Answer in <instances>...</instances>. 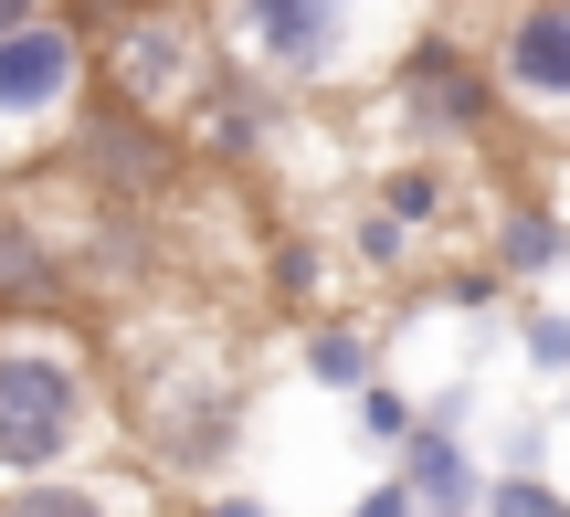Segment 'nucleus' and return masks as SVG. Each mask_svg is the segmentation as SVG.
<instances>
[{
    "instance_id": "nucleus-18",
    "label": "nucleus",
    "mask_w": 570,
    "mask_h": 517,
    "mask_svg": "<svg viewBox=\"0 0 570 517\" xmlns=\"http://www.w3.org/2000/svg\"><path fill=\"white\" fill-rule=\"evenodd\" d=\"M518 349H529V370H550L560 391H570V307H518Z\"/></svg>"
},
{
    "instance_id": "nucleus-10",
    "label": "nucleus",
    "mask_w": 570,
    "mask_h": 517,
    "mask_svg": "<svg viewBox=\"0 0 570 517\" xmlns=\"http://www.w3.org/2000/svg\"><path fill=\"white\" fill-rule=\"evenodd\" d=\"M275 127H285V96L223 63V74L202 84V106L180 117V148H190V169H254L275 148Z\"/></svg>"
},
{
    "instance_id": "nucleus-16",
    "label": "nucleus",
    "mask_w": 570,
    "mask_h": 517,
    "mask_svg": "<svg viewBox=\"0 0 570 517\" xmlns=\"http://www.w3.org/2000/svg\"><path fill=\"white\" fill-rule=\"evenodd\" d=\"M0 517H127L117 476H42V486H0Z\"/></svg>"
},
{
    "instance_id": "nucleus-6",
    "label": "nucleus",
    "mask_w": 570,
    "mask_h": 517,
    "mask_svg": "<svg viewBox=\"0 0 570 517\" xmlns=\"http://www.w3.org/2000/svg\"><path fill=\"white\" fill-rule=\"evenodd\" d=\"M127 422H138V455L159 465V476H180L190 497H202V486H223L233 444H244V380H233V370H180V380H138Z\"/></svg>"
},
{
    "instance_id": "nucleus-26",
    "label": "nucleus",
    "mask_w": 570,
    "mask_h": 517,
    "mask_svg": "<svg viewBox=\"0 0 570 517\" xmlns=\"http://www.w3.org/2000/svg\"><path fill=\"white\" fill-rule=\"evenodd\" d=\"M423 517H475V507H423Z\"/></svg>"
},
{
    "instance_id": "nucleus-8",
    "label": "nucleus",
    "mask_w": 570,
    "mask_h": 517,
    "mask_svg": "<svg viewBox=\"0 0 570 517\" xmlns=\"http://www.w3.org/2000/svg\"><path fill=\"white\" fill-rule=\"evenodd\" d=\"M487 74L508 96V127H560L570 138V0H508L487 32Z\"/></svg>"
},
{
    "instance_id": "nucleus-13",
    "label": "nucleus",
    "mask_w": 570,
    "mask_h": 517,
    "mask_svg": "<svg viewBox=\"0 0 570 517\" xmlns=\"http://www.w3.org/2000/svg\"><path fill=\"white\" fill-rule=\"evenodd\" d=\"M296 359H306V380H317V391H348V401L381 380V338H370V317H306Z\"/></svg>"
},
{
    "instance_id": "nucleus-20",
    "label": "nucleus",
    "mask_w": 570,
    "mask_h": 517,
    "mask_svg": "<svg viewBox=\"0 0 570 517\" xmlns=\"http://www.w3.org/2000/svg\"><path fill=\"white\" fill-rule=\"evenodd\" d=\"M475 517H570V497L550 476H518V465H508V476H487V507H475Z\"/></svg>"
},
{
    "instance_id": "nucleus-1",
    "label": "nucleus",
    "mask_w": 570,
    "mask_h": 517,
    "mask_svg": "<svg viewBox=\"0 0 570 517\" xmlns=\"http://www.w3.org/2000/svg\"><path fill=\"white\" fill-rule=\"evenodd\" d=\"M423 21H402L391 0H212V42L233 74L296 96H338L348 74H391L402 42Z\"/></svg>"
},
{
    "instance_id": "nucleus-25",
    "label": "nucleus",
    "mask_w": 570,
    "mask_h": 517,
    "mask_svg": "<svg viewBox=\"0 0 570 517\" xmlns=\"http://www.w3.org/2000/svg\"><path fill=\"white\" fill-rule=\"evenodd\" d=\"M433 21H465V11H508V0H423Z\"/></svg>"
},
{
    "instance_id": "nucleus-11",
    "label": "nucleus",
    "mask_w": 570,
    "mask_h": 517,
    "mask_svg": "<svg viewBox=\"0 0 570 517\" xmlns=\"http://www.w3.org/2000/svg\"><path fill=\"white\" fill-rule=\"evenodd\" d=\"M487 265L508 275V286H550V275L570 265V222L539 201V190H508L497 222H487Z\"/></svg>"
},
{
    "instance_id": "nucleus-14",
    "label": "nucleus",
    "mask_w": 570,
    "mask_h": 517,
    "mask_svg": "<svg viewBox=\"0 0 570 517\" xmlns=\"http://www.w3.org/2000/svg\"><path fill=\"white\" fill-rule=\"evenodd\" d=\"M370 211H391V222L423 243V232L454 222V169L444 159H391V169H370Z\"/></svg>"
},
{
    "instance_id": "nucleus-3",
    "label": "nucleus",
    "mask_w": 570,
    "mask_h": 517,
    "mask_svg": "<svg viewBox=\"0 0 570 517\" xmlns=\"http://www.w3.org/2000/svg\"><path fill=\"white\" fill-rule=\"evenodd\" d=\"M212 74H223L212 0H117V11H106V32H96V96L180 127Z\"/></svg>"
},
{
    "instance_id": "nucleus-21",
    "label": "nucleus",
    "mask_w": 570,
    "mask_h": 517,
    "mask_svg": "<svg viewBox=\"0 0 570 517\" xmlns=\"http://www.w3.org/2000/svg\"><path fill=\"white\" fill-rule=\"evenodd\" d=\"M433 296H444V307H497V296H508V275H497L487 253H475V265H454V275H444Z\"/></svg>"
},
{
    "instance_id": "nucleus-23",
    "label": "nucleus",
    "mask_w": 570,
    "mask_h": 517,
    "mask_svg": "<svg viewBox=\"0 0 570 517\" xmlns=\"http://www.w3.org/2000/svg\"><path fill=\"white\" fill-rule=\"evenodd\" d=\"M348 517H423V507H412V486H402V476H381V486H370V497L348 507Z\"/></svg>"
},
{
    "instance_id": "nucleus-17",
    "label": "nucleus",
    "mask_w": 570,
    "mask_h": 517,
    "mask_svg": "<svg viewBox=\"0 0 570 517\" xmlns=\"http://www.w3.org/2000/svg\"><path fill=\"white\" fill-rule=\"evenodd\" d=\"M412 253H423V243H412L391 211H360V222H348V265H360V275H412Z\"/></svg>"
},
{
    "instance_id": "nucleus-24",
    "label": "nucleus",
    "mask_w": 570,
    "mask_h": 517,
    "mask_svg": "<svg viewBox=\"0 0 570 517\" xmlns=\"http://www.w3.org/2000/svg\"><path fill=\"white\" fill-rule=\"evenodd\" d=\"M42 11H53V0H0V42H11V32H32Z\"/></svg>"
},
{
    "instance_id": "nucleus-15",
    "label": "nucleus",
    "mask_w": 570,
    "mask_h": 517,
    "mask_svg": "<svg viewBox=\"0 0 570 517\" xmlns=\"http://www.w3.org/2000/svg\"><path fill=\"white\" fill-rule=\"evenodd\" d=\"M265 286L285 317H327V243L317 232H275L265 243Z\"/></svg>"
},
{
    "instance_id": "nucleus-12",
    "label": "nucleus",
    "mask_w": 570,
    "mask_h": 517,
    "mask_svg": "<svg viewBox=\"0 0 570 517\" xmlns=\"http://www.w3.org/2000/svg\"><path fill=\"white\" fill-rule=\"evenodd\" d=\"M391 476L412 486V507H487V465H475L465 434H444V422H423V434L391 455Z\"/></svg>"
},
{
    "instance_id": "nucleus-7",
    "label": "nucleus",
    "mask_w": 570,
    "mask_h": 517,
    "mask_svg": "<svg viewBox=\"0 0 570 517\" xmlns=\"http://www.w3.org/2000/svg\"><path fill=\"white\" fill-rule=\"evenodd\" d=\"M85 106H96V42H85V21H63V0H53L32 32L0 42V127L63 138Z\"/></svg>"
},
{
    "instance_id": "nucleus-9",
    "label": "nucleus",
    "mask_w": 570,
    "mask_h": 517,
    "mask_svg": "<svg viewBox=\"0 0 570 517\" xmlns=\"http://www.w3.org/2000/svg\"><path fill=\"white\" fill-rule=\"evenodd\" d=\"M85 296L63 265V232L32 211V190H0V328H63Z\"/></svg>"
},
{
    "instance_id": "nucleus-27",
    "label": "nucleus",
    "mask_w": 570,
    "mask_h": 517,
    "mask_svg": "<svg viewBox=\"0 0 570 517\" xmlns=\"http://www.w3.org/2000/svg\"><path fill=\"white\" fill-rule=\"evenodd\" d=\"M560 169H570V138H560Z\"/></svg>"
},
{
    "instance_id": "nucleus-22",
    "label": "nucleus",
    "mask_w": 570,
    "mask_h": 517,
    "mask_svg": "<svg viewBox=\"0 0 570 517\" xmlns=\"http://www.w3.org/2000/svg\"><path fill=\"white\" fill-rule=\"evenodd\" d=\"M180 517H275V507L254 497V486H202V497H190Z\"/></svg>"
},
{
    "instance_id": "nucleus-4",
    "label": "nucleus",
    "mask_w": 570,
    "mask_h": 517,
    "mask_svg": "<svg viewBox=\"0 0 570 517\" xmlns=\"http://www.w3.org/2000/svg\"><path fill=\"white\" fill-rule=\"evenodd\" d=\"M391 117H402L412 159H454V148H497L508 138V96L487 74V42H465L454 21H423L402 42V63L381 74Z\"/></svg>"
},
{
    "instance_id": "nucleus-19",
    "label": "nucleus",
    "mask_w": 570,
    "mask_h": 517,
    "mask_svg": "<svg viewBox=\"0 0 570 517\" xmlns=\"http://www.w3.org/2000/svg\"><path fill=\"white\" fill-rule=\"evenodd\" d=\"M360 434L381 444V455H402V444L423 434V412H412V391H402V380H370V391H360Z\"/></svg>"
},
{
    "instance_id": "nucleus-2",
    "label": "nucleus",
    "mask_w": 570,
    "mask_h": 517,
    "mask_svg": "<svg viewBox=\"0 0 570 517\" xmlns=\"http://www.w3.org/2000/svg\"><path fill=\"white\" fill-rule=\"evenodd\" d=\"M117 434L106 370L75 328H0V486L85 476V455Z\"/></svg>"
},
{
    "instance_id": "nucleus-5",
    "label": "nucleus",
    "mask_w": 570,
    "mask_h": 517,
    "mask_svg": "<svg viewBox=\"0 0 570 517\" xmlns=\"http://www.w3.org/2000/svg\"><path fill=\"white\" fill-rule=\"evenodd\" d=\"M63 180H75L85 201H106V211H148V222H159V201L190 190V148H180V127L96 96L75 127H63Z\"/></svg>"
}]
</instances>
